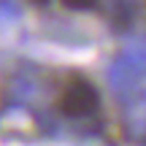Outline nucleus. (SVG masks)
Wrapping results in <instances>:
<instances>
[{
    "mask_svg": "<svg viewBox=\"0 0 146 146\" xmlns=\"http://www.w3.org/2000/svg\"><path fill=\"white\" fill-rule=\"evenodd\" d=\"M119 57L125 60L138 76H146V38H133V41H127V46L122 49Z\"/></svg>",
    "mask_w": 146,
    "mask_h": 146,
    "instance_id": "nucleus-3",
    "label": "nucleus"
},
{
    "mask_svg": "<svg viewBox=\"0 0 146 146\" xmlns=\"http://www.w3.org/2000/svg\"><path fill=\"white\" fill-rule=\"evenodd\" d=\"M60 3L70 11H92L98 5V0H60Z\"/></svg>",
    "mask_w": 146,
    "mask_h": 146,
    "instance_id": "nucleus-5",
    "label": "nucleus"
},
{
    "mask_svg": "<svg viewBox=\"0 0 146 146\" xmlns=\"http://www.w3.org/2000/svg\"><path fill=\"white\" fill-rule=\"evenodd\" d=\"M143 108H146V98H143Z\"/></svg>",
    "mask_w": 146,
    "mask_h": 146,
    "instance_id": "nucleus-6",
    "label": "nucleus"
},
{
    "mask_svg": "<svg viewBox=\"0 0 146 146\" xmlns=\"http://www.w3.org/2000/svg\"><path fill=\"white\" fill-rule=\"evenodd\" d=\"M100 106V95L98 89L89 81L78 78V81L68 84L60 95V111L70 119H84V116H92Z\"/></svg>",
    "mask_w": 146,
    "mask_h": 146,
    "instance_id": "nucleus-1",
    "label": "nucleus"
},
{
    "mask_svg": "<svg viewBox=\"0 0 146 146\" xmlns=\"http://www.w3.org/2000/svg\"><path fill=\"white\" fill-rule=\"evenodd\" d=\"M138 78H141V76H138L122 57H116L114 62H111V68H108V84H111V89H114L116 98L133 95L138 89Z\"/></svg>",
    "mask_w": 146,
    "mask_h": 146,
    "instance_id": "nucleus-2",
    "label": "nucleus"
},
{
    "mask_svg": "<svg viewBox=\"0 0 146 146\" xmlns=\"http://www.w3.org/2000/svg\"><path fill=\"white\" fill-rule=\"evenodd\" d=\"M19 16H22V8L16 0H0V27L16 22Z\"/></svg>",
    "mask_w": 146,
    "mask_h": 146,
    "instance_id": "nucleus-4",
    "label": "nucleus"
}]
</instances>
